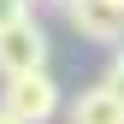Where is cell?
<instances>
[{"instance_id":"cell-1","label":"cell","mask_w":124,"mask_h":124,"mask_svg":"<svg viewBox=\"0 0 124 124\" xmlns=\"http://www.w3.org/2000/svg\"><path fill=\"white\" fill-rule=\"evenodd\" d=\"M18 71H47V30L36 24V12L0 24V77Z\"/></svg>"},{"instance_id":"cell-6","label":"cell","mask_w":124,"mask_h":124,"mask_svg":"<svg viewBox=\"0 0 124 124\" xmlns=\"http://www.w3.org/2000/svg\"><path fill=\"white\" fill-rule=\"evenodd\" d=\"M24 12H36V0H0V24H6V18H24Z\"/></svg>"},{"instance_id":"cell-4","label":"cell","mask_w":124,"mask_h":124,"mask_svg":"<svg viewBox=\"0 0 124 124\" xmlns=\"http://www.w3.org/2000/svg\"><path fill=\"white\" fill-rule=\"evenodd\" d=\"M65 124H124V95H118L112 83L77 89V101L65 106Z\"/></svg>"},{"instance_id":"cell-3","label":"cell","mask_w":124,"mask_h":124,"mask_svg":"<svg viewBox=\"0 0 124 124\" xmlns=\"http://www.w3.org/2000/svg\"><path fill=\"white\" fill-rule=\"evenodd\" d=\"M65 18L83 41H106V47L124 41V0H71Z\"/></svg>"},{"instance_id":"cell-7","label":"cell","mask_w":124,"mask_h":124,"mask_svg":"<svg viewBox=\"0 0 124 124\" xmlns=\"http://www.w3.org/2000/svg\"><path fill=\"white\" fill-rule=\"evenodd\" d=\"M0 124H24V118H18V112H6V106H0Z\"/></svg>"},{"instance_id":"cell-2","label":"cell","mask_w":124,"mask_h":124,"mask_svg":"<svg viewBox=\"0 0 124 124\" xmlns=\"http://www.w3.org/2000/svg\"><path fill=\"white\" fill-rule=\"evenodd\" d=\"M0 106L18 112L24 124H47V118H59V83L47 71H18V77H6V89H0Z\"/></svg>"},{"instance_id":"cell-5","label":"cell","mask_w":124,"mask_h":124,"mask_svg":"<svg viewBox=\"0 0 124 124\" xmlns=\"http://www.w3.org/2000/svg\"><path fill=\"white\" fill-rule=\"evenodd\" d=\"M101 83H112L118 95H124V47H112V59H106V77H101Z\"/></svg>"}]
</instances>
